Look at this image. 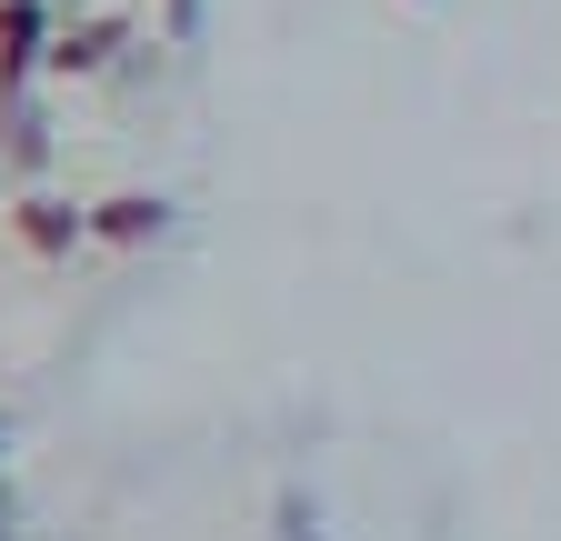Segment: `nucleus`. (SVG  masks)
<instances>
[{
    "label": "nucleus",
    "mask_w": 561,
    "mask_h": 541,
    "mask_svg": "<svg viewBox=\"0 0 561 541\" xmlns=\"http://www.w3.org/2000/svg\"><path fill=\"white\" fill-rule=\"evenodd\" d=\"M130 50H140L130 11H60L41 81H111V71H130Z\"/></svg>",
    "instance_id": "1"
},
{
    "label": "nucleus",
    "mask_w": 561,
    "mask_h": 541,
    "mask_svg": "<svg viewBox=\"0 0 561 541\" xmlns=\"http://www.w3.org/2000/svg\"><path fill=\"white\" fill-rule=\"evenodd\" d=\"M11 241L31 251V261H70L91 241V200H70V191H50V181H21V200H11Z\"/></svg>",
    "instance_id": "2"
},
{
    "label": "nucleus",
    "mask_w": 561,
    "mask_h": 541,
    "mask_svg": "<svg viewBox=\"0 0 561 541\" xmlns=\"http://www.w3.org/2000/svg\"><path fill=\"white\" fill-rule=\"evenodd\" d=\"M50 21H60V0H0V101L41 91V60H50Z\"/></svg>",
    "instance_id": "3"
},
{
    "label": "nucleus",
    "mask_w": 561,
    "mask_h": 541,
    "mask_svg": "<svg viewBox=\"0 0 561 541\" xmlns=\"http://www.w3.org/2000/svg\"><path fill=\"white\" fill-rule=\"evenodd\" d=\"M171 231V200L161 191H111V200H91V241L101 251H151Z\"/></svg>",
    "instance_id": "4"
}]
</instances>
